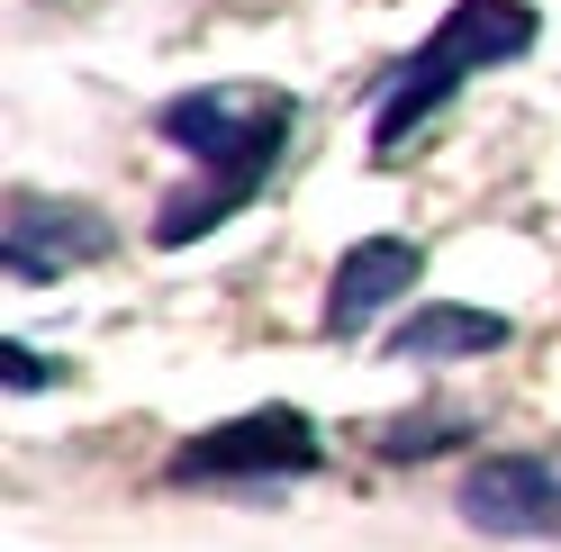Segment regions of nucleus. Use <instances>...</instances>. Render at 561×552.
I'll list each match as a JSON object with an SVG mask.
<instances>
[{
    "instance_id": "obj_1",
    "label": "nucleus",
    "mask_w": 561,
    "mask_h": 552,
    "mask_svg": "<svg viewBox=\"0 0 561 552\" xmlns=\"http://www.w3.org/2000/svg\"><path fill=\"white\" fill-rule=\"evenodd\" d=\"M154 136L199 154V182L172 191V209L154 218V245H191V235L227 227L244 199H263L272 163L290 154V136H299V100L272 91V82H208V91L163 100Z\"/></svg>"
},
{
    "instance_id": "obj_2",
    "label": "nucleus",
    "mask_w": 561,
    "mask_h": 552,
    "mask_svg": "<svg viewBox=\"0 0 561 552\" xmlns=\"http://www.w3.org/2000/svg\"><path fill=\"white\" fill-rule=\"evenodd\" d=\"M535 37H543L535 0H453V19H444L435 37L399 64L390 82H380V110H371V154H380V163H399L416 136H426V127L453 110V91H462L471 73H499V64L535 55Z\"/></svg>"
},
{
    "instance_id": "obj_3",
    "label": "nucleus",
    "mask_w": 561,
    "mask_h": 552,
    "mask_svg": "<svg viewBox=\"0 0 561 552\" xmlns=\"http://www.w3.org/2000/svg\"><path fill=\"white\" fill-rule=\"evenodd\" d=\"M318 462H327V444H318L308 407H254V417L182 435L163 480L172 490H280V480H308Z\"/></svg>"
},
{
    "instance_id": "obj_4",
    "label": "nucleus",
    "mask_w": 561,
    "mask_h": 552,
    "mask_svg": "<svg viewBox=\"0 0 561 552\" xmlns=\"http://www.w3.org/2000/svg\"><path fill=\"white\" fill-rule=\"evenodd\" d=\"M118 245V227L91 209V199H46V191H19L10 218H0V272L19 290H46L64 281L73 263H100Z\"/></svg>"
},
{
    "instance_id": "obj_5",
    "label": "nucleus",
    "mask_w": 561,
    "mask_h": 552,
    "mask_svg": "<svg viewBox=\"0 0 561 552\" xmlns=\"http://www.w3.org/2000/svg\"><path fill=\"white\" fill-rule=\"evenodd\" d=\"M462 526L499 543H561V444L552 453H499L462 480Z\"/></svg>"
},
{
    "instance_id": "obj_6",
    "label": "nucleus",
    "mask_w": 561,
    "mask_h": 552,
    "mask_svg": "<svg viewBox=\"0 0 561 552\" xmlns=\"http://www.w3.org/2000/svg\"><path fill=\"white\" fill-rule=\"evenodd\" d=\"M416 263L426 254H416L408 235H363V245L335 263V281H327V335H363L390 299L416 290Z\"/></svg>"
},
{
    "instance_id": "obj_7",
    "label": "nucleus",
    "mask_w": 561,
    "mask_h": 552,
    "mask_svg": "<svg viewBox=\"0 0 561 552\" xmlns=\"http://www.w3.org/2000/svg\"><path fill=\"white\" fill-rule=\"evenodd\" d=\"M499 344H516V326L499 308H462V299H435V308H416V318L390 326L399 363H471V354H499Z\"/></svg>"
},
{
    "instance_id": "obj_8",
    "label": "nucleus",
    "mask_w": 561,
    "mask_h": 552,
    "mask_svg": "<svg viewBox=\"0 0 561 552\" xmlns=\"http://www.w3.org/2000/svg\"><path fill=\"white\" fill-rule=\"evenodd\" d=\"M462 435H471V417H453V407H444L435 426H399V435H380V453H399V462H408V453H444V444H462Z\"/></svg>"
},
{
    "instance_id": "obj_9",
    "label": "nucleus",
    "mask_w": 561,
    "mask_h": 552,
    "mask_svg": "<svg viewBox=\"0 0 561 552\" xmlns=\"http://www.w3.org/2000/svg\"><path fill=\"white\" fill-rule=\"evenodd\" d=\"M0 381H10V390L27 399V390H46V363L27 354V344H0Z\"/></svg>"
}]
</instances>
